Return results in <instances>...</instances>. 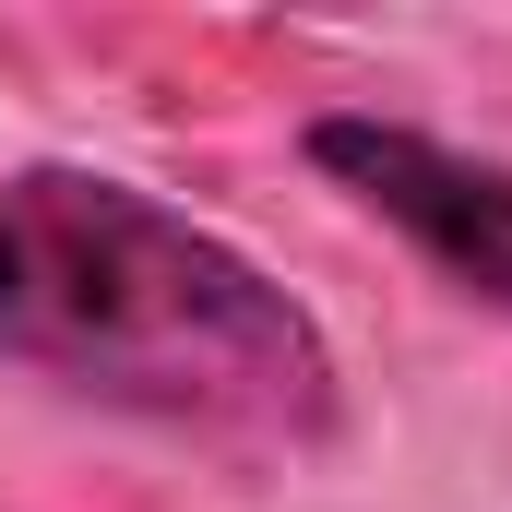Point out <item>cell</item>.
I'll return each instance as SVG.
<instances>
[{
	"label": "cell",
	"mask_w": 512,
	"mask_h": 512,
	"mask_svg": "<svg viewBox=\"0 0 512 512\" xmlns=\"http://www.w3.org/2000/svg\"><path fill=\"white\" fill-rule=\"evenodd\" d=\"M0 358L251 453L334 429L322 322L251 251L108 167H0Z\"/></svg>",
	"instance_id": "6da1fadb"
},
{
	"label": "cell",
	"mask_w": 512,
	"mask_h": 512,
	"mask_svg": "<svg viewBox=\"0 0 512 512\" xmlns=\"http://www.w3.org/2000/svg\"><path fill=\"white\" fill-rule=\"evenodd\" d=\"M310 167L334 191H358L405 251H429L465 298L512 310V167L501 155L429 143L405 120H310Z\"/></svg>",
	"instance_id": "7a4b0ae2"
}]
</instances>
